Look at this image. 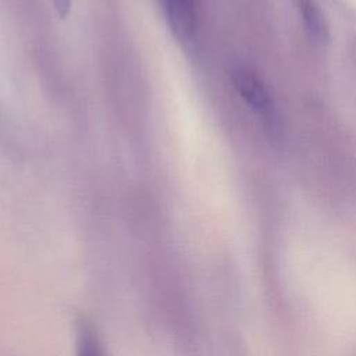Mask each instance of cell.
<instances>
[{"instance_id": "1", "label": "cell", "mask_w": 356, "mask_h": 356, "mask_svg": "<svg viewBox=\"0 0 356 356\" xmlns=\"http://www.w3.org/2000/svg\"><path fill=\"white\" fill-rule=\"evenodd\" d=\"M231 78L239 96L254 113L260 117H270L273 114V99L257 75L245 68H236L232 71Z\"/></svg>"}, {"instance_id": "2", "label": "cell", "mask_w": 356, "mask_h": 356, "mask_svg": "<svg viewBox=\"0 0 356 356\" xmlns=\"http://www.w3.org/2000/svg\"><path fill=\"white\" fill-rule=\"evenodd\" d=\"M165 18L181 39H189L196 29V11L192 0H161Z\"/></svg>"}, {"instance_id": "3", "label": "cell", "mask_w": 356, "mask_h": 356, "mask_svg": "<svg viewBox=\"0 0 356 356\" xmlns=\"http://www.w3.org/2000/svg\"><path fill=\"white\" fill-rule=\"evenodd\" d=\"M75 356H108L95 327L85 318L76 325Z\"/></svg>"}, {"instance_id": "4", "label": "cell", "mask_w": 356, "mask_h": 356, "mask_svg": "<svg viewBox=\"0 0 356 356\" xmlns=\"http://www.w3.org/2000/svg\"><path fill=\"white\" fill-rule=\"evenodd\" d=\"M296 6L302 19L310 32V35L317 40L328 39V26L325 19L320 11V8L314 4L313 0H296Z\"/></svg>"}, {"instance_id": "5", "label": "cell", "mask_w": 356, "mask_h": 356, "mask_svg": "<svg viewBox=\"0 0 356 356\" xmlns=\"http://www.w3.org/2000/svg\"><path fill=\"white\" fill-rule=\"evenodd\" d=\"M51 4L60 18H65L71 10V0H51Z\"/></svg>"}]
</instances>
